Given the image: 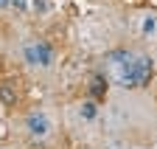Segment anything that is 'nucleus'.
Masks as SVG:
<instances>
[{"label": "nucleus", "instance_id": "1", "mask_svg": "<svg viewBox=\"0 0 157 149\" xmlns=\"http://www.w3.org/2000/svg\"><path fill=\"white\" fill-rule=\"evenodd\" d=\"M112 59H118L115 65L121 68L118 84H124V87H146L151 82V73H154L151 57H132V53L118 51V53H112Z\"/></svg>", "mask_w": 157, "mask_h": 149}, {"label": "nucleus", "instance_id": "2", "mask_svg": "<svg viewBox=\"0 0 157 149\" xmlns=\"http://www.w3.org/2000/svg\"><path fill=\"white\" fill-rule=\"evenodd\" d=\"M23 57H25V62L28 65H39V68H51L53 65V48L48 45V42H31V45H25V51H23Z\"/></svg>", "mask_w": 157, "mask_h": 149}, {"label": "nucleus", "instance_id": "3", "mask_svg": "<svg viewBox=\"0 0 157 149\" xmlns=\"http://www.w3.org/2000/svg\"><path fill=\"white\" fill-rule=\"evenodd\" d=\"M25 129H28L31 138H45L51 132V121H48L45 113H31L28 121H25Z\"/></svg>", "mask_w": 157, "mask_h": 149}, {"label": "nucleus", "instance_id": "4", "mask_svg": "<svg viewBox=\"0 0 157 149\" xmlns=\"http://www.w3.org/2000/svg\"><path fill=\"white\" fill-rule=\"evenodd\" d=\"M90 93L95 99H104V93H107V79L104 76H93L90 79Z\"/></svg>", "mask_w": 157, "mask_h": 149}, {"label": "nucleus", "instance_id": "5", "mask_svg": "<svg viewBox=\"0 0 157 149\" xmlns=\"http://www.w3.org/2000/svg\"><path fill=\"white\" fill-rule=\"evenodd\" d=\"M14 90H11V84H0V101L3 104H14Z\"/></svg>", "mask_w": 157, "mask_h": 149}, {"label": "nucleus", "instance_id": "6", "mask_svg": "<svg viewBox=\"0 0 157 149\" xmlns=\"http://www.w3.org/2000/svg\"><path fill=\"white\" fill-rule=\"evenodd\" d=\"M140 28H143V34H149V37H151V34L157 31V17H154V14L143 17V25H140Z\"/></svg>", "mask_w": 157, "mask_h": 149}, {"label": "nucleus", "instance_id": "7", "mask_svg": "<svg viewBox=\"0 0 157 149\" xmlns=\"http://www.w3.org/2000/svg\"><path fill=\"white\" fill-rule=\"evenodd\" d=\"M82 118H87V121L95 118V104H93V101H84V104H82Z\"/></svg>", "mask_w": 157, "mask_h": 149}, {"label": "nucleus", "instance_id": "8", "mask_svg": "<svg viewBox=\"0 0 157 149\" xmlns=\"http://www.w3.org/2000/svg\"><path fill=\"white\" fill-rule=\"evenodd\" d=\"M11 9L14 11H25L28 9V0H11Z\"/></svg>", "mask_w": 157, "mask_h": 149}, {"label": "nucleus", "instance_id": "9", "mask_svg": "<svg viewBox=\"0 0 157 149\" xmlns=\"http://www.w3.org/2000/svg\"><path fill=\"white\" fill-rule=\"evenodd\" d=\"M34 9H39V11H42V9H45V3H42V0H34Z\"/></svg>", "mask_w": 157, "mask_h": 149}, {"label": "nucleus", "instance_id": "10", "mask_svg": "<svg viewBox=\"0 0 157 149\" xmlns=\"http://www.w3.org/2000/svg\"><path fill=\"white\" fill-rule=\"evenodd\" d=\"M11 6V0H0V9H9Z\"/></svg>", "mask_w": 157, "mask_h": 149}]
</instances>
